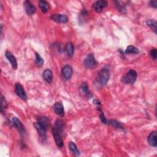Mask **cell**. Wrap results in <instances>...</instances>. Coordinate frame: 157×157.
<instances>
[{
    "label": "cell",
    "instance_id": "obj_2",
    "mask_svg": "<svg viewBox=\"0 0 157 157\" xmlns=\"http://www.w3.org/2000/svg\"><path fill=\"white\" fill-rule=\"evenodd\" d=\"M137 77V73L133 69L129 70L126 72L121 79L122 83L124 84H133Z\"/></svg>",
    "mask_w": 157,
    "mask_h": 157
},
{
    "label": "cell",
    "instance_id": "obj_7",
    "mask_svg": "<svg viewBox=\"0 0 157 157\" xmlns=\"http://www.w3.org/2000/svg\"><path fill=\"white\" fill-rule=\"evenodd\" d=\"M50 18L54 21L60 23H65L68 21V18L65 14H52Z\"/></svg>",
    "mask_w": 157,
    "mask_h": 157
},
{
    "label": "cell",
    "instance_id": "obj_10",
    "mask_svg": "<svg viewBox=\"0 0 157 157\" xmlns=\"http://www.w3.org/2000/svg\"><path fill=\"white\" fill-rule=\"evenodd\" d=\"M107 6V2L104 0H101V1H98L95 2L93 4V7L94 10L97 12V13H101L102 10V9L105 7Z\"/></svg>",
    "mask_w": 157,
    "mask_h": 157
},
{
    "label": "cell",
    "instance_id": "obj_23",
    "mask_svg": "<svg viewBox=\"0 0 157 157\" xmlns=\"http://www.w3.org/2000/svg\"><path fill=\"white\" fill-rule=\"evenodd\" d=\"M147 25L150 27L152 30L156 34V22L153 20H148L147 21Z\"/></svg>",
    "mask_w": 157,
    "mask_h": 157
},
{
    "label": "cell",
    "instance_id": "obj_25",
    "mask_svg": "<svg viewBox=\"0 0 157 157\" xmlns=\"http://www.w3.org/2000/svg\"><path fill=\"white\" fill-rule=\"evenodd\" d=\"M35 56H36V64L39 66H41L44 63L43 58L37 53H35Z\"/></svg>",
    "mask_w": 157,
    "mask_h": 157
},
{
    "label": "cell",
    "instance_id": "obj_12",
    "mask_svg": "<svg viewBox=\"0 0 157 157\" xmlns=\"http://www.w3.org/2000/svg\"><path fill=\"white\" fill-rule=\"evenodd\" d=\"M6 57L8 59V61L10 62L12 67L13 68V69H17L18 67L17 64V61L16 59V58L13 56V55L9 51H6L5 53Z\"/></svg>",
    "mask_w": 157,
    "mask_h": 157
},
{
    "label": "cell",
    "instance_id": "obj_22",
    "mask_svg": "<svg viewBox=\"0 0 157 157\" xmlns=\"http://www.w3.org/2000/svg\"><path fill=\"white\" fill-rule=\"evenodd\" d=\"M125 53L127 54H136L139 53V50L133 45H129L128 47H127L125 50Z\"/></svg>",
    "mask_w": 157,
    "mask_h": 157
},
{
    "label": "cell",
    "instance_id": "obj_24",
    "mask_svg": "<svg viewBox=\"0 0 157 157\" xmlns=\"http://www.w3.org/2000/svg\"><path fill=\"white\" fill-rule=\"evenodd\" d=\"M108 123L110 125H112V126H114L115 128H121V129H123V126L122 125L121 123H120V122H118L115 120H110V121H108Z\"/></svg>",
    "mask_w": 157,
    "mask_h": 157
},
{
    "label": "cell",
    "instance_id": "obj_18",
    "mask_svg": "<svg viewBox=\"0 0 157 157\" xmlns=\"http://www.w3.org/2000/svg\"><path fill=\"white\" fill-rule=\"evenodd\" d=\"M39 6L43 13H46L50 8V4L46 1L40 0L39 1Z\"/></svg>",
    "mask_w": 157,
    "mask_h": 157
},
{
    "label": "cell",
    "instance_id": "obj_28",
    "mask_svg": "<svg viewBox=\"0 0 157 157\" xmlns=\"http://www.w3.org/2000/svg\"><path fill=\"white\" fill-rule=\"evenodd\" d=\"M149 5L151 7H153L154 8H156V5H157V1H151L149 2Z\"/></svg>",
    "mask_w": 157,
    "mask_h": 157
},
{
    "label": "cell",
    "instance_id": "obj_15",
    "mask_svg": "<svg viewBox=\"0 0 157 157\" xmlns=\"http://www.w3.org/2000/svg\"><path fill=\"white\" fill-rule=\"evenodd\" d=\"M37 122L42 125L47 130L50 126V121L49 118L45 116H39L37 118Z\"/></svg>",
    "mask_w": 157,
    "mask_h": 157
},
{
    "label": "cell",
    "instance_id": "obj_27",
    "mask_svg": "<svg viewBox=\"0 0 157 157\" xmlns=\"http://www.w3.org/2000/svg\"><path fill=\"white\" fill-rule=\"evenodd\" d=\"M150 56L153 59H156L157 58V51L156 49L155 48H151V50H150Z\"/></svg>",
    "mask_w": 157,
    "mask_h": 157
},
{
    "label": "cell",
    "instance_id": "obj_13",
    "mask_svg": "<svg viewBox=\"0 0 157 157\" xmlns=\"http://www.w3.org/2000/svg\"><path fill=\"white\" fill-rule=\"evenodd\" d=\"M61 73L63 77L66 80H69L71 78L72 75V68L69 65H65L61 69Z\"/></svg>",
    "mask_w": 157,
    "mask_h": 157
},
{
    "label": "cell",
    "instance_id": "obj_6",
    "mask_svg": "<svg viewBox=\"0 0 157 157\" xmlns=\"http://www.w3.org/2000/svg\"><path fill=\"white\" fill-rule=\"evenodd\" d=\"M15 91L16 94L18 97H20L23 100H26L27 99V96L26 94L25 91L24 90L23 87L22 85L18 83L15 84Z\"/></svg>",
    "mask_w": 157,
    "mask_h": 157
},
{
    "label": "cell",
    "instance_id": "obj_4",
    "mask_svg": "<svg viewBox=\"0 0 157 157\" xmlns=\"http://www.w3.org/2000/svg\"><path fill=\"white\" fill-rule=\"evenodd\" d=\"M52 133L56 145L59 148H62L64 145L63 140L62 139V132L54 126L52 128Z\"/></svg>",
    "mask_w": 157,
    "mask_h": 157
},
{
    "label": "cell",
    "instance_id": "obj_17",
    "mask_svg": "<svg viewBox=\"0 0 157 157\" xmlns=\"http://www.w3.org/2000/svg\"><path fill=\"white\" fill-rule=\"evenodd\" d=\"M42 76L44 79L48 83H51L53 80V74L50 69H45L42 74Z\"/></svg>",
    "mask_w": 157,
    "mask_h": 157
},
{
    "label": "cell",
    "instance_id": "obj_9",
    "mask_svg": "<svg viewBox=\"0 0 157 157\" xmlns=\"http://www.w3.org/2000/svg\"><path fill=\"white\" fill-rule=\"evenodd\" d=\"M12 123L13 126L22 134H25L26 133L25 128L23 125V124L21 123V121L17 118L13 117L12 120Z\"/></svg>",
    "mask_w": 157,
    "mask_h": 157
},
{
    "label": "cell",
    "instance_id": "obj_1",
    "mask_svg": "<svg viewBox=\"0 0 157 157\" xmlns=\"http://www.w3.org/2000/svg\"><path fill=\"white\" fill-rule=\"evenodd\" d=\"M110 77V71L108 67H104L98 72L94 84L98 88H101L106 85Z\"/></svg>",
    "mask_w": 157,
    "mask_h": 157
},
{
    "label": "cell",
    "instance_id": "obj_20",
    "mask_svg": "<svg viewBox=\"0 0 157 157\" xmlns=\"http://www.w3.org/2000/svg\"><path fill=\"white\" fill-rule=\"evenodd\" d=\"M69 147L70 150L72 152V153H73L75 156H80V151H79V150H78V148H77V146H76V145H75V143H74V142H71L69 143Z\"/></svg>",
    "mask_w": 157,
    "mask_h": 157
},
{
    "label": "cell",
    "instance_id": "obj_26",
    "mask_svg": "<svg viewBox=\"0 0 157 157\" xmlns=\"http://www.w3.org/2000/svg\"><path fill=\"white\" fill-rule=\"evenodd\" d=\"M7 102L6 100L5 99L4 97L1 94V112H2L3 109H5L7 107Z\"/></svg>",
    "mask_w": 157,
    "mask_h": 157
},
{
    "label": "cell",
    "instance_id": "obj_19",
    "mask_svg": "<svg viewBox=\"0 0 157 157\" xmlns=\"http://www.w3.org/2000/svg\"><path fill=\"white\" fill-rule=\"evenodd\" d=\"M66 51L69 56H72L74 53V47L71 42H69L66 45Z\"/></svg>",
    "mask_w": 157,
    "mask_h": 157
},
{
    "label": "cell",
    "instance_id": "obj_16",
    "mask_svg": "<svg viewBox=\"0 0 157 157\" xmlns=\"http://www.w3.org/2000/svg\"><path fill=\"white\" fill-rule=\"evenodd\" d=\"M148 142L151 146L154 147H156L157 142H156V131H153L149 134L148 137Z\"/></svg>",
    "mask_w": 157,
    "mask_h": 157
},
{
    "label": "cell",
    "instance_id": "obj_8",
    "mask_svg": "<svg viewBox=\"0 0 157 157\" xmlns=\"http://www.w3.org/2000/svg\"><path fill=\"white\" fill-rule=\"evenodd\" d=\"M80 93L85 97L87 98H91L93 95L89 89V87L88 86V85L86 84V83L83 82L82 83V85L80 86Z\"/></svg>",
    "mask_w": 157,
    "mask_h": 157
},
{
    "label": "cell",
    "instance_id": "obj_14",
    "mask_svg": "<svg viewBox=\"0 0 157 157\" xmlns=\"http://www.w3.org/2000/svg\"><path fill=\"white\" fill-rule=\"evenodd\" d=\"M53 109L56 114L59 117H63L64 115V106L61 102H56L53 105Z\"/></svg>",
    "mask_w": 157,
    "mask_h": 157
},
{
    "label": "cell",
    "instance_id": "obj_5",
    "mask_svg": "<svg viewBox=\"0 0 157 157\" xmlns=\"http://www.w3.org/2000/svg\"><path fill=\"white\" fill-rule=\"evenodd\" d=\"M34 126L36 128V130L37 131L39 136L40 138V139L42 140L43 141H45V139H46V131H47V129L42 125H41L38 122L34 123Z\"/></svg>",
    "mask_w": 157,
    "mask_h": 157
},
{
    "label": "cell",
    "instance_id": "obj_11",
    "mask_svg": "<svg viewBox=\"0 0 157 157\" xmlns=\"http://www.w3.org/2000/svg\"><path fill=\"white\" fill-rule=\"evenodd\" d=\"M23 5H24V9L26 11V13L28 15H33L36 12V7L29 1H25L23 3Z\"/></svg>",
    "mask_w": 157,
    "mask_h": 157
},
{
    "label": "cell",
    "instance_id": "obj_3",
    "mask_svg": "<svg viewBox=\"0 0 157 157\" xmlns=\"http://www.w3.org/2000/svg\"><path fill=\"white\" fill-rule=\"evenodd\" d=\"M83 65L87 69L94 68L97 65V62L93 53L88 55L83 61Z\"/></svg>",
    "mask_w": 157,
    "mask_h": 157
},
{
    "label": "cell",
    "instance_id": "obj_21",
    "mask_svg": "<svg viewBox=\"0 0 157 157\" xmlns=\"http://www.w3.org/2000/svg\"><path fill=\"white\" fill-rule=\"evenodd\" d=\"M55 127L56 128H57L60 132H63L64 129V127H65V125H64V123L63 120H57L56 121H55Z\"/></svg>",
    "mask_w": 157,
    "mask_h": 157
}]
</instances>
